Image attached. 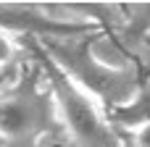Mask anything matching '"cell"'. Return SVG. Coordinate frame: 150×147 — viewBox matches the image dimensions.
<instances>
[{
	"mask_svg": "<svg viewBox=\"0 0 150 147\" xmlns=\"http://www.w3.org/2000/svg\"><path fill=\"white\" fill-rule=\"evenodd\" d=\"M100 34H76V37H61L50 39L42 37V53L90 97L108 103L113 108L129 105L140 95L137 74L129 66H111L95 53V39Z\"/></svg>",
	"mask_w": 150,
	"mask_h": 147,
	"instance_id": "1",
	"label": "cell"
},
{
	"mask_svg": "<svg viewBox=\"0 0 150 147\" xmlns=\"http://www.w3.org/2000/svg\"><path fill=\"white\" fill-rule=\"evenodd\" d=\"M40 58L50 82V100L55 116L61 118L74 147H119V137L98 100L90 97L82 87H76L45 53Z\"/></svg>",
	"mask_w": 150,
	"mask_h": 147,
	"instance_id": "2",
	"label": "cell"
},
{
	"mask_svg": "<svg viewBox=\"0 0 150 147\" xmlns=\"http://www.w3.org/2000/svg\"><path fill=\"white\" fill-rule=\"evenodd\" d=\"M55 108L50 95L40 92L34 79H24L0 97V145L32 147L53 129Z\"/></svg>",
	"mask_w": 150,
	"mask_h": 147,
	"instance_id": "3",
	"label": "cell"
},
{
	"mask_svg": "<svg viewBox=\"0 0 150 147\" xmlns=\"http://www.w3.org/2000/svg\"><path fill=\"white\" fill-rule=\"evenodd\" d=\"M16 53H18V45H16L13 34L5 32V29H0V68L8 66V63H13Z\"/></svg>",
	"mask_w": 150,
	"mask_h": 147,
	"instance_id": "4",
	"label": "cell"
},
{
	"mask_svg": "<svg viewBox=\"0 0 150 147\" xmlns=\"http://www.w3.org/2000/svg\"><path fill=\"white\" fill-rule=\"evenodd\" d=\"M132 145L134 147H150V121L148 124H140L137 129H134V134H132Z\"/></svg>",
	"mask_w": 150,
	"mask_h": 147,
	"instance_id": "5",
	"label": "cell"
}]
</instances>
